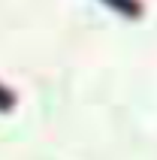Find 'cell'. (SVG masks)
Instances as JSON below:
<instances>
[{"label": "cell", "instance_id": "cell-1", "mask_svg": "<svg viewBox=\"0 0 157 160\" xmlns=\"http://www.w3.org/2000/svg\"><path fill=\"white\" fill-rule=\"evenodd\" d=\"M106 6H112V9H118L121 15H127V18H139L142 15V3L139 0H103Z\"/></svg>", "mask_w": 157, "mask_h": 160}, {"label": "cell", "instance_id": "cell-2", "mask_svg": "<svg viewBox=\"0 0 157 160\" xmlns=\"http://www.w3.org/2000/svg\"><path fill=\"white\" fill-rule=\"evenodd\" d=\"M12 109H15V91L0 82V112H12Z\"/></svg>", "mask_w": 157, "mask_h": 160}]
</instances>
